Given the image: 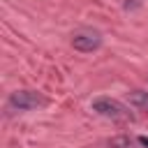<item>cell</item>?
<instances>
[{
    "label": "cell",
    "mask_w": 148,
    "mask_h": 148,
    "mask_svg": "<svg viewBox=\"0 0 148 148\" xmlns=\"http://www.w3.org/2000/svg\"><path fill=\"white\" fill-rule=\"evenodd\" d=\"M92 111H97V113L104 116V118L118 120V123L134 120V116L127 111V106L120 104L118 99H111V97H97V99H92Z\"/></svg>",
    "instance_id": "cell-1"
},
{
    "label": "cell",
    "mask_w": 148,
    "mask_h": 148,
    "mask_svg": "<svg viewBox=\"0 0 148 148\" xmlns=\"http://www.w3.org/2000/svg\"><path fill=\"white\" fill-rule=\"evenodd\" d=\"M42 104H46V99L35 90H16L9 95V106L16 111H32Z\"/></svg>",
    "instance_id": "cell-2"
},
{
    "label": "cell",
    "mask_w": 148,
    "mask_h": 148,
    "mask_svg": "<svg viewBox=\"0 0 148 148\" xmlns=\"http://www.w3.org/2000/svg\"><path fill=\"white\" fill-rule=\"evenodd\" d=\"M72 46L81 53H90V51H97L102 46V37L99 32H92V30H81L72 37Z\"/></svg>",
    "instance_id": "cell-3"
},
{
    "label": "cell",
    "mask_w": 148,
    "mask_h": 148,
    "mask_svg": "<svg viewBox=\"0 0 148 148\" xmlns=\"http://www.w3.org/2000/svg\"><path fill=\"white\" fill-rule=\"evenodd\" d=\"M127 99L139 111H148V92L146 90H132V92H127Z\"/></svg>",
    "instance_id": "cell-4"
},
{
    "label": "cell",
    "mask_w": 148,
    "mask_h": 148,
    "mask_svg": "<svg viewBox=\"0 0 148 148\" xmlns=\"http://www.w3.org/2000/svg\"><path fill=\"white\" fill-rule=\"evenodd\" d=\"M136 143H139V141L130 139L127 134H118V136L109 139V146H111V148H136Z\"/></svg>",
    "instance_id": "cell-5"
},
{
    "label": "cell",
    "mask_w": 148,
    "mask_h": 148,
    "mask_svg": "<svg viewBox=\"0 0 148 148\" xmlns=\"http://www.w3.org/2000/svg\"><path fill=\"white\" fill-rule=\"evenodd\" d=\"M136 141H139V146L148 148V136H136Z\"/></svg>",
    "instance_id": "cell-6"
}]
</instances>
